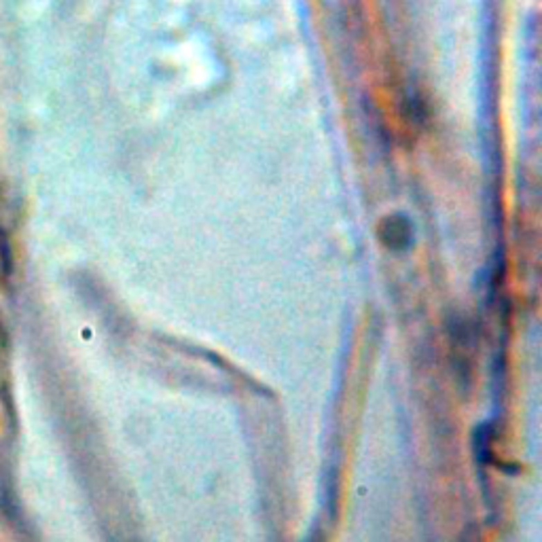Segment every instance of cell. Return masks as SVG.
<instances>
[{"label": "cell", "mask_w": 542, "mask_h": 542, "mask_svg": "<svg viewBox=\"0 0 542 542\" xmlns=\"http://www.w3.org/2000/svg\"><path fill=\"white\" fill-rule=\"evenodd\" d=\"M386 227L390 229V233H388V237H386L388 246L396 248V240H401V248H403V246H407L409 231H407V223H405V221H401V227H396V221H394V219H392V221L388 219Z\"/></svg>", "instance_id": "cell-1"}]
</instances>
